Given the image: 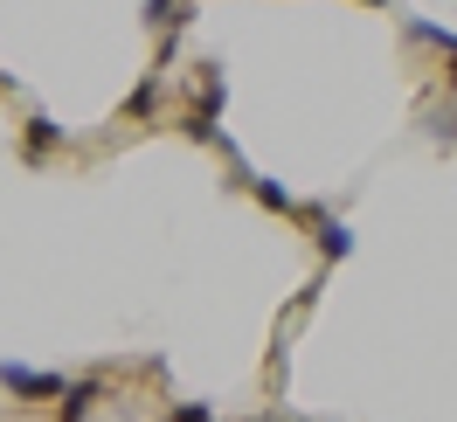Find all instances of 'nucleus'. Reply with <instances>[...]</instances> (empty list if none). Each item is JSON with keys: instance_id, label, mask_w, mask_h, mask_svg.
I'll return each mask as SVG.
<instances>
[{"instance_id": "obj_2", "label": "nucleus", "mask_w": 457, "mask_h": 422, "mask_svg": "<svg viewBox=\"0 0 457 422\" xmlns=\"http://www.w3.org/2000/svg\"><path fill=\"white\" fill-rule=\"evenodd\" d=\"M97 394H104L97 381H62V401H56V409H62V422H84Z\"/></svg>"}, {"instance_id": "obj_8", "label": "nucleus", "mask_w": 457, "mask_h": 422, "mask_svg": "<svg viewBox=\"0 0 457 422\" xmlns=\"http://www.w3.org/2000/svg\"><path fill=\"white\" fill-rule=\"evenodd\" d=\"M167 422H215V416H208V401H180Z\"/></svg>"}, {"instance_id": "obj_4", "label": "nucleus", "mask_w": 457, "mask_h": 422, "mask_svg": "<svg viewBox=\"0 0 457 422\" xmlns=\"http://www.w3.org/2000/svg\"><path fill=\"white\" fill-rule=\"evenodd\" d=\"M56 139H62V125H49V118H29V145H21V153H29V160H42Z\"/></svg>"}, {"instance_id": "obj_3", "label": "nucleus", "mask_w": 457, "mask_h": 422, "mask_svg": "<svg viewBox=\"0 0 457 422\" xmlns=\"http://www.w3.org/2000/svg\"><path fill=\"white\" fill-rule=\"evenodd\" d=\"M187 14H195V7H187V0H145V29H187Z\"/></svg>"}, {"instance_id": "obj_9", "label": "nucleus", "mask_w": 457, "mask_h": 422, "mask_svg": "<svg viewBox=\"0 0 457 422\" xmlns=\"http://www.w3.org/2000/svg\"><path fill=\"white\" fill-rule=\"evenodd\" d=\"M263 422H278V416H263Z\"/></svg>"}, {"instance_id": "obj_6", "label": "nucleus", "mask_w": 457, "mask_h": 422, "mask_svg": "<svg viewBox=\"0 0 457 422\" xmlns=\"http://www.w3.org/2000/svg\"><path fill=\"white\" fill-rule=\"evenodd\" d=\"M250 194H257L263 208H278V215H291V208H298V201H291L285 187H278V180H257V173H250Z\"/></svg>"}, {"instance_id": "obj_5", "label": "nucleus", "mask_w": 457, "mask_h": 422, "mask_svg": "<svg viewBox=\"0 0 457 422\" xmlns=\"http://www.w3.org/2000/svg\"><path fill=\"white\" fill-rule=\"evenodd\" d=\"M319 250L326 256H353V228L346 222H319Z\"/></svg>"}, {"instance_id": "obj_1", "label": "nucleus", "mask_w": 457, "mask_h": 422, "mask_svg": "<svg viewBox=\"0 0 457 422\" xmlns=\"http://www.w3.org/2000/svg\"><path fill=\"white\" fill-rule=\"evenodd\" d=\"M0 388L21 394V401H49V394H62V374H42V367H21V360H0Z\"/></svg>"}, {"instance_id": "obj_7", "label": "nucleus", "mask_w": 457, "mask_h": 422, "mask_svg": "<svg viewBox=\"0 0 457 422\" xmlns=\"http://www.w3.org/2000/svg\"><path fill=\"white\" fill-rule=\"evenodd\" d=\"M153 104H160V77H145V84H139V97H132L125 112H132V118H145V112H153Z\"/></svg>"}]
</instances>
